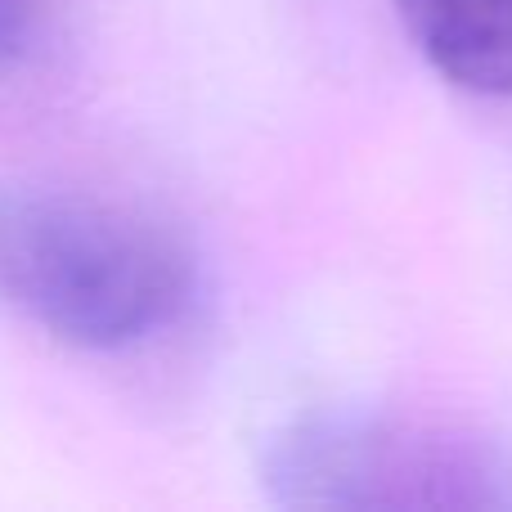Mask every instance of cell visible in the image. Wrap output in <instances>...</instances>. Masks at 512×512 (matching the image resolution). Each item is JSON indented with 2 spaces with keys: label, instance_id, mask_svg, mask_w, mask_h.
Listing matches in <instances>:
<instances>
[{
  "label": "cell",
  "instance_id": "6da1fadb",
  "mask_svg": "<svg viewBox=\"0 0 512 512\" xmlns=\"http://www.w3.org/2000/svg\"><path fill=\"white\" fill-rule=\"evenodd\" d=\"M0 301L77 351H131L194 301V252L135 207L59 189L0 194Z\"/></svg>",
  "mask_w": 512,
  "mask_h": 512
},
{
  "label": "cell",
  "instance_id": "3957f363",
  "mask_svg": "<svg viewBox=\"0 0 512 512\" xmlns=\"http://www.w3.org/2000/svg\"><path fill=\"white\" fill-rule=\"evenodd\" d=\"M54 0H0V68L23 59L32 41L45 32Z\"/></svg>",
  "mask_w": 512,
  "mask_h": 512
},
{
  "label": "cell",
  "instance_id": "7a4b0ae2",
  "mask_svg": "<svg viewBox=\"0 0 512 512\" xmlns=\"http://www.w3.org/2000/svg\"><path fill=\"white\" fill-rule=\"evenodd\" d=\"M414 45L472 95H512V0H396Z\"/></svg>",
  "mask_w": 512,
  "mask_h": 512
}]
</instances>
